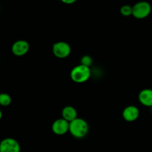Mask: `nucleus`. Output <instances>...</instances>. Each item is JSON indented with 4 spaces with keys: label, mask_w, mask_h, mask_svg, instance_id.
Wrapping results in <instances>:
<instances>
[{
    "label": "nucleus",
    "mask_w": 152,
    "mask_h": 152,
    "mask_svg": "<svg viewBox=\"0 0 152 152\" xmlns=\"http://www.w3.org/2000/svg\"><path fill=\"white\" fill-rule=\"evenodd\" d=\"M89 131V125L86 120L77 117L76 120L70 123L69 132L77 139L84 138Z\"/></svg>",
    "instance_id": "nucleus-1"
},
{
    "label": "nucleus",
    "mask_w": 152,
    "mask_h": 152,
    "mask_svg": "<svg viewBox=\"0 0 152 152\" xmlns=\"http://www.w3.org/2000/svg\"><path fill=\"white\" fill-rule=\"evenodd\" d=\"M71 79L76 83H84L90 79L91 71L90 68L80 65L74 67L71 71Z\"/></svg>",
    "instance_id": "nucleus-2"
},
{
    "label": "nucleus",
    "mask_w": 152,
    "mask_h": 152,
    "mask_svg": "<svg viewBox=\"0 0 152 152\" xmlns=\"http://www.w3.org/2000/svg\"><path fill=\"white\" fill-rule=\"evenodd\" d=\"M151 12V5L148 1H142L132 6V16L137 19L148 17Z\"/></svg>",
    "instance_id": "nucleus-3"
},
{
    "label": "nucleus",
    "mask_w": 152,
    "mask_h": 152,
    "mask_svg": "<svg viewBox=\"0 0 152 152\" xmlns=\"http://www.w3.org/2000/svg\"><path fill=\"white\" fill-rule=\"evenodd\" d=\"M53 53L59 59H65L71 53V47L68 42L63 41L56 42L52 47Z\"/></svg>",
    "instance_id": "nucleus-4"
},
{
    "label": "nucleus",
    "mask_w": 152,
    "mask_h": 152,
    "mask_svg": "<svg viewBox=\"0 0 152 152\" xmlns=\"http://www.w3.org/2000/svg\"><path fill=\"white\" fill-rule=\"evenodd\" d=\"M21 146L16 140L11 137L3 139L0 142V152H20Z\"/></svg>",
    "instance_id": "nucleus-5"
},
{
    "label": "nucleus",
    "mask_w": 152,
    "mask_h": 152,
    "mask_svg": "<svg viewBox=\"0 0 152 152\" xmlns=\"http://www.w3.org/2000/svg\"><path fill=\"white\" fill-rule=\"evenodd\" d=\"M30 50V44L28 41L23 39L15 42L11 47V51L15 56H22L28 53Z\"/></svg>",
    "instance_id": "nucleus-6"
},
{
    "label": "nucleus",
    "mask_w": 152,
    "mask_h": 152,
    "mask_svg": "<svg viewBox=\"0 0 152 152\" xmlns=\"http://www.w3.org/2000/svg\"><path fill=\"white\" fill-rule=\"evenodd\" d=\"M70 123L64 120L63 118H59L55 120L51 126L52 132L56 135H64L69 132Z\"/></svg>",
    "instance_id": "nucleus-7"
},
{
    "label": "nucleus",
    "mask_w": 152,
    "mask_h": 152,
    "mask_svg": "<svg viewBox=\"0 0 152 152\" xmlns=\"http://www.w3.org/2000/svg\"><path fill=\"white\" fill-rule=\"evenodd\" d=\"M124 120L132 123L136 121L140 116V110L135 105H129L126 107L122 113Z\"/></svg>",
    "instance_id": "nucleus-8"
},
{
    "label": "nucleus",
    "mask_w": 152,
    "mask_h": 152,
    "mask_svg": "<svg viewBox=\"0 0 152 152\" xmlns=\"http://www.w3.org/2000/svg\"><path fill=\"white\" fill-rule=\"evenodd\" d=\"M138 99L142 105L152 107V89L145 88L140 92Z\"/></svg>",
    "instance_id": "nucleus-9"
},
{
    "label": "nucleus",
    "mask_w": 152,
    "mask_h": 152,
    "mask_svg": "<svg viewBox=\"0 0 152 152\" xmlns=\"http://www.w3.org/2000/svg\"><path fill=\"white\" fill-rule=\"evenodd\" d=\"M77 117V111L74 107L71 105L64 107L62 111V118L68 121V123H71L76 120Z\"/></svg>",
    "instance_id": "nucleus-10"
},
{
    "label": "nucleus",
    "mask_w": 152,
    "mask_h": 152,
    "mask_svg": "<svg viewBox=\"0 0 152 152\" xmlns=\"http://www.w3.org/2000/svg\"><path fill=\"white\" fill-rule=\"evenodd\" d=\"M12 102V98L7 93H0V105L8 106Z\"/></svg>",
    "instance_id": "nucleus-11"
},
{
    "label": "nucleus",
    "mask_w": 152,
    "mask_h": 152,
    "mask_svg": "<svg viewBox=\"0 0 152 152\" xmlns=\"http://www.w3.org/2000/svg\"><path fill=\"white\" fill-rule=\"evenodd\" d=\"M120 13L124 16H129L132 15V6L124 4L120 8Z\"/></svg>",
    "instance_id": "nucleus-12"
},
{
    "label": "nucleus",
    "mask_w": 152,
    "mask_h": 152,
    "mask_svg": "<svg viewBox=\"0 0 152 152\" xmlns=\"http://www.w3.org/2000/svg\"><path fill=\"white\" fill-rule=\"evenodd\" d=\"M80 64L84 65V66L90 68V67L91 66L92 64H93V59L91 58V56H88V55H85V56H83V57L81 58Z\"/></svg>",
    "instance_id": "nucleus-13"
},
{
    "label": "nucleus",
    "mask_w": 152,
    "mask_h": 152,
    "mask_svg": "<svg viewBox=\"0 0 152 152\" xmlns=\"http://www.w3.org/2000/svg\"><path fill=\"white\" fill-rule=\"evenodd\" d=\"M62 1L64 3V4H73V3L76 2V0H62Z\"/></svg>",
    "instance_id": "nucleus-14"
},
{
    "label": "nucleus",
    "mask_w": 152,
    "mask_h": 152,
    "mask_svg": "<svg viewBox=\"0 0 152 152\" xmlns=\"http://www.w3.org/2000/svg\"><path fill=\"white\" fill-rule=\"evenodd\" d=\"M1 118H2V111L0 109V120H1Z\"/></svg>",
    "instance_id": "nucleus-15"
},
{
    "label": "nucleus",
    "mask_w": 152,
    "mask_h": 152,
    "mask_svg": "<svg viewBox=\"0 0 152 152\" xmlns=\"http://www.w3.org/2000/svg\"><path fill=\"white\" fill-rule=\"evenodd\" d=\"M151 110H152V107H151Z\"/></svg>",
    "instance_id": "nucleus-16"
},
{
    "label": "nucleus",
    "mask_w": 152,
    "mask_h": 152,
    "mask_svg": "<svg viewBox=\"0 0 152 152\" xmlns=\"http://www.w3.org/2000/svg\"><path fill=\"white\" fill-rule=\"evenodd\" d=\"M0 142H1V141H0Z\"/></svg>",
    "instance_id": "nucleus-17"
}]
</instances>
